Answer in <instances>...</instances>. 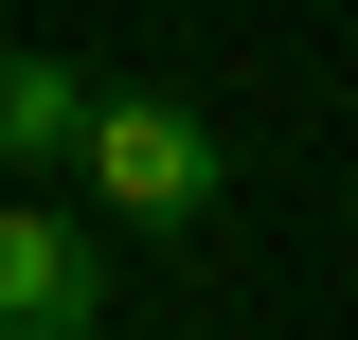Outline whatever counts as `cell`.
Wrapping results in <instances>:
<instances>
[{
  "label": "cell",
  "mask_w": 358,
  "mask_h": 340,
  "mask_svg": "<svg viewBox=\"0 0 358 340\" xmlns=\"http://www.w3.org/2000/svg\"><path fill=\"white\" fill-rule=\"evenodd\" d=\"M54 179H72L90 215H126V233H162V251L233 215V143L197 126L179 90H90V108H72V162H54Z\"/></svg>",
  "instance_id": "1"
},
{
  "label": "cell",
  "mask_w": 358,
  "mask_h": 340,
  "mask_svg": "<svg viewBox=\"0 0 358 340\" xmlns=\"http://www.w3.org/2000/svg\"><path fill=\"white\" fill-rule=\"evenodd\" d=\"M0 340H108V251L36 179H0Z\"/></svg>",
  "instance_id": "2"
},
{
  "label": "cell",
  "mask_w": 358,
  "mask_h": 340,
  "mask_svg": "<svg viewBox=\"0 0 358 340\" xmlns=\"http://www.w3.org/2000/svg\"><path fill=\"white\" fill-rule=\"evenodd\" d=\"M72 108H90V72H72V54L0 36V179H54V162H72Z\"/></svg>",
  "instance_id": "3"
}]
</instances>
